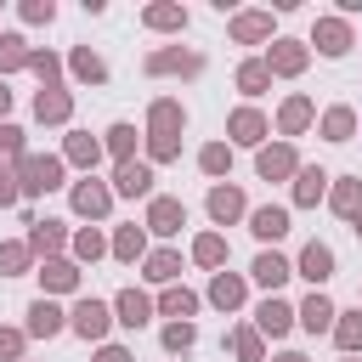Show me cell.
<instances>
[{
  "label": "cell",
  "mask_w": 362,
  "mask_h": 362,
  "mask_svg": "<svg viewBox=\"0 0 362 362\" xmlns=\"http://www.w3.org/2000/svg\"><path fill=\"white\" fill-rule=\"evenodd\" d=\"M181 130H187L181 96H153V102H147V130H141V136H181Z\"/></svg>",
  "instance_id": "19"
},
{
  "label": "cell",
  "mask_w": 362,
  "mask_h": 362,
  "mask_svg": "<svg viewBox=\"0 0 362 362\" xmlns=\"http://www.w3.org/2000/svg\"><path fill=\"white\" fill-rule=\"evenodd\" d=\"M198 305H204V294H198V288H187V283H170V288L153 300V311H158V317H170V322H192V317H198Z\"/></svg>",
  "instance_id": "24"
},
{
  "label": "cell",
  "mask_w": 362,
  "mask_h": 362,
  "mask_svg": "<svg viewBox=\"0 0 362 362\" xmlns=\"http://www.w3.org/2000/svg\"><path fill=\"white\" fill-rule=\"evenodd\" d=\"M23 153H28V130L11 124V119H0V164H17Z\"/></svg>",
  "instance_id": "46"
},
{
  "label": "cell",
  "mask_w": 362,
  "mask_h": 362,
  "mask_svg": "<svg viewBox=\"0 0 362 362\" xmlns=\"http://www.w3.org/2000/svg\"><path fill=\"white\" fill-rule=\"evenodd\" d=\"M28 74L40 79V90H51V85H62V57H57V51H40V45H34V51H28Z\"/></svg>",
  "instance_id": "43"
},
{
  "label": "cell",
  "mask_w": 362,
  "mask_h": 362,
  "mask_svg": "<svg viewBox=\"0 0 362 362\" xmlns=\"http://www.w3.org/2000/svg\"><path fill=\"white\" fill-rule=\"evenodd\" d=\"M107 255L119 260V266H136V260H147V226H113V238H107Z\"/></svg>",
  "instance_id": "31"
},
{
  "label": "cell",
  "mask_w": 362,
  "mask_h": 362,
  "mask_svg": "<svg viewBox=\"0 0 362 362\" xmlns=\"http://www.w3.org/2000/svg\"><path fill=\"white\" fill-rule=\"evenodd\" d=\"M198 170H204L209 181H232V147H226V141H204V147H198Z\"/></svg>",
  "instance_id": "41"
},
{
  "label": "cell",
  "mask_w": 362,
  "mask_h": 362,
  "mask_svg": "<svg viewBox=\"0 0 362 362\" xmlns=\"http://www.w3.org/2000/svg\"><path fill=\"white\" fill-rule=\"evenodd\" d=\"M158 345H164L170 356H187V351L198 345V322H164V328H158Z\"/></svg>",
  "instance_id": "44"
},
{
  "label": "cell",
  "mask_w": 362,
  "mask_h": 362,
  "mask_svg": "<svg viewBox=\"0 0 362 362\" xmlns=\"http://www.w3.org/2000/svg\"><path fill=\"white\" fill-rule=\"evenodd\" d=\"M294 170H300L294 141H266V147L255 153V175H260V181H294Z\"/></svg>",
  "instance_id": "13"
},
{
  "label": "cell",
  "mask_w": 362,
  "mask_h": 362,
  "mask_svg": "<svg viewBox=\"0 0 362 362\" xmlns=\"http://www.w3.org/2000/svg\"><path fill=\"white\" fill-rule=\"evenodd\" d=\"M141 28H153V34H187V6L181 0H153V6H141Z\"/></svg>",
  "instance_id": "30"
},
{
  "label": "cell",
  "mask_w": 362,
  "mask_h": 362,
  "mask_svg": "<svg viewBox=\"0 0 362 362\" xmlns=\"http://www.w3.org/2000/svg\"><path fill=\"white\" fill-rule=\"evenodd\" d=\"M305 45H317V51H322L328 62H339V57H345V51L356 45V34H351V23H345V17L322 11V17L311 23V40H305Z\"/></svg>",
  "instance_id": "8"
},
{
  "label": "cell",
  "mask_w": 362,
  "mask_h": 362,
  "mask_svg": "<svg viewBox=\"0 0 362 362\" xmlns=\"http://www.w3.org/2000/svg\"><path fill=\"white\" fill-rule=\"evenodd\" d=\"M11 170H17L23 198H45V192L68 187V164H62V153H23Z\"/></svg>",
  "instance_id": "1"
},
{
  "label": "cell",
  "mask_w": 362,
  "mask_h": 362,
  "mask_svg": "<svg viewBox=\"0 0 362 362\" xmlns=\"http://www.w3.org/2000/svg\"><path fill=\"white\" fill-rule=\"evenodd\" d=\"M62 164L96 175V164H102V136H90V130H68V136H62Z\"/></svg>",
  "instance_id": "23"
},
{
  "label": "cell",
  "mask_w": 362,
  "mask_h": 362,
  "mask_svg": "<svg viewBox=\"0 0 362 362\" xmlns=\"http://www.w3.org/2000/svg\"><path fill=\"white\" fill-rule=\"evenodd\" d=\"M68 209H74L85 226H96V221H107V215H113V187H107V181H96V175L68 181Z\"/></svg>",
  "instance_id": "4"
},
{
  "label": "cell",
  "mask_w": 362,
  "mask_h": 362,
  "mask_svg": "<svg viewBox=\"0 0 362 362\" xmlns=\"http://www.w3.org/2000/svg\"><path fill=\"white\" fill-rule=\"evenodd\" d=\"M23 272H34V255L23 238H6L0 243V277H23Z\"/></svg>",
  "instance_id": "45"
},
{
  "label": "cell",
  "mask_w": 362,
  "mask_h": 362,
  "mask_svg": "<svg viewBox=\"0 0 362 362\" xmlns=\"http://www.w3.org/2000/svg\"><path fill=\"white\" fill-rule=\"evenodd\" d=\"M34 119H40V124H68V119H74V90H68V85L40 90V96H34Z\"/></svg>",
  "instance_id": "32"
},
{
  "label": "cell",
  "mask_w": 362,
  "mask_h": 362,
  "mask_svg": "<svg viewBox=\"0 0 362 362\" xmlns=\"http://www.w3.org/2000/svg\"><path fill=\"white\" fill-rule=\"evenodd\" d=\"M288 328H294V305H288L283 294H266V300L255 305V334H260V339H283Z\"/></svg>",
  "instance_id": "21"
},
{
  "label": "cell",
  "mask_w": 362,
  "mask_h": 362,
  "mask_svg": "<svg viewBox=\"0 0 362 362\" xmlns=\"http://www.w3.org/2000/svg\"><path fill=\"white\" fill-rule=\"evenodd\" d=\"M232 85H238V96H249V102H255V96H266V90H272V68H266L260 57H243V62H238V74H232Z\"/></svg>",
  "instance_id": "35"
},
{
  "label": "cell",
  "mask_w": 362,
  "mask_h": 362,
  "mask_svg": "<svg viewBox=\"0 0 362 362\" xmlns=\"http://www.w3.org/2000/svg\"><path fill=\"white\" fill-rule=\"evenodd\" d=\"M141 226H147L153 238H175V232L187 226V204H181V198H170V192H153V198H147Z\"/></svg>",
  "instance_id": "10"
},
{
  "label": "cell",
  "mask_w": 362,
  "mask_h": 362,
  "mask_svg": "<svg viewBox=\"0 0 362 362\" xmlns=\"http://www.w3.org/2000/svg\"><path fill=\"white\" fill-rule=\"evenodd\" d=\"M226 351H232L238 362H266V339L255 334V322H238V328L226 334Z\"/></svg>",
  "instance_id": "39"
},
{
  "label": "cell",
  "mask_w": 362,
  "mask_h": 362,
  "mask_svg": "<svg viewBox=\"0 0 362 362\" xmlns=\"http://www.w3.org/2000/svg\"><path fill=\"white\" fill-rule=\"evenodd\" d=\"M204 209H209L215 226H238V221H249V198H243V187H232V181H215L209 198H204Z\"/></svg>",
  "instance_id": "9"
},
{
  "label": "cell",
  "mask_w": 362,
  "mask_h": 362,
  "mask_svg": "<svg viewBox=\"0 0 362 362\" xmlns=\"http://www.w3.org/2000/svg\"><path fill=\"white\" fill-rule=\"evenodd\" d=\"M6 113H11V85L0 79V119H6Z\"/></svg>",
  "instance_id": "52"
},
{
  "label": "cell",
  "mask_w": 362,
  "mask_h": 362,
  "mask_svg": "<svg viewBox=\"0 0 362 362\" xmlns=\"http://www.w3.org/2000/svg\"><path fill=\"white\" fill-rule=\"evenodd\" d=\"M328 181H334V175H328L322 164H300V170H294V181H288L294 209H317V204L328 198Z\"/></svg>",
  "instance_id": "17"
},
{
  "label": "cell",
  "mask_w": 362,
  "mask_h": 362,
  "mask_svg": "<svg viewBox=\"0 0 362 362\" xmlns=\"http://www.w3.org/2000/svg\"><path fill=\"white\" fill-rule=\"evenodd\" d=\"M68 74H74L79 85H107V62H102L90 45H74V51H68Z\"/></svg>",
  "instance_id": "37"
},
{
  "label": "cell",
  "mask_w": 362,
  "mask_h": 362,
  "mask_svg": "<svg viewBox=\"0 0 362 362\" xmlns=\"http://www.w3.org/2000/svg\"><path fill=\"white\" fill-rule=\"evenodd\" d=\"M266 136H272V119L255 107V102H243V107H232L226 113V147H266Z\"/></svg>",
  "instance_id": "6"
},
{
  "label": "cell",
  "mask_w": 362,
  "mask_h": 362,
  "mask_svg": "<svg viewBox=\"0 0 362 362\" xmlns=\"http://www.w3.org/2000/svg\"><path fill=\"white\" fill-rule=\"evenodd\" d=\"M322 204H328L339 221H362V175H334Z\"/></svg>",
  "instance_id": "26"
},
{
  "label": "cell",
  "mask_w": 362,
  "mask_h": 362,
  "mask_svg": "<svg viewBox=\"0 0 362 362\" xmlns=\"http://www.w3.org/2000/svg\"><path fill=\"white\" fill-rule=\"evenodd\" d=\"M153 181H158L153 164L147 158H130V164H113V181L107 187H113V198H153Z\"/></svg>",
  "instance_id": "16"
},
{
  "label": "cell",
  "mask_w": 362,
  "mask_h": 362,
  "mask_svg": "<svg viewBox=\"0 0 362 362\" xmlns=\"http://www.w3.org/2000/svg\"><path fill=\"white\" fill-rule=\"evenodd\" d=\"M226 40H232V45H272V40H277V28H272V11H260V6H249V11H232V17H226Z\"/></svg>",
  "instance_id": "7"
},
{
  "label": "cell",
  "mask_w": 362,
  "mask_h": 362,
  "mask_svg": "<svg viewBox=\"0 0 362 362\" xmlns=\"http://www.w3.org/2000/svg\"><path fill=\"white\" fill-rule=\"evenodd\" d=\"M68 238H74V232H68V221H51V215H45V221H34V226H28V238H23V243H28V255H34V260H57V255H68Z\"/></svg>",
  "instance_id": "14"
},
{
  "label": "cell",
  "mask_w": 362,
  "mask_h": 362,
  "mask_svg": "<svg viewBox=\"0 0 362 362\" xmlns=\"http://www.w3.org/2000/svg\"><path fill=\"white\" fill-rule=\"evenodd\" d=\"M141 74L147 79H198L204 74V51H192V45H158V51L141 57Z\"/></svg>",
  "instance_id": "2"
},
{
  "label": "cell",
  "mask_w": 362,
  "mask_h": 362,
  "mask_svg": "<svg viewBox=\"0 0 362 362\" xmlns=\"http://www.w3.org/2000/svg\"><path fill=\"white\" fill-rule=\"evenodd\" d=\"M356 124H362V119H356V107H351V102H334V107H322V113H317V136H322V141H334V147H339V141H351V136H356Z\"/></svg>",
  "instance_id": "27"
},
{
  "label": "cell",
  "mask_w": 362,
  "mask_h": 362,
  "mask_svg": "<svg viewBox=\"0 0 362 362\" xmlns=\"http://www.w3.org/2000/svg\"><path fill=\"white\" fill-rule=\"evenodd\" d=\"M351 232H356V238H362V221H351Z\"/></svg>",
  "instance_id": "54"
},
{
  "label": "cell",
  "mask_w": 362,
  "mask_h": 362,
  "mask_svg": "<svg viewBox=\"0 0 362 362\" xmlns=\"http://www.w3.org/2000/svg\"><path fill=\"white\" fill-rule=\"evenodd\" d=\"M147 147V164H175L181 158V136H141Z\"/></svg>",
  "instance_id": "48"
},
{
  "label": "cell",
  "mask_w": 362,
  "mask_h": 362,
  "mask_svg": "<svg viewBox=\"0 0 362 362\" xmlns=\"http://www.w3.org/2000/svg\"><path fill=\"white\" fill-rule=\"evenodd\" d=\"M23 362H28V356H23Z\"/></svg>",
  "instance_id": "56"
},
{
  "label": "cell",
  "mask_w": 362,
  "mask_h": 362,
  "mask_svg": "<svg viewBox=\"0 0 362 362\" xmlns=\"http://www.w3.org/2000/svg\"><path fill=\"white\" fill-rule=\"evenodd\" d=\"M226 255H232L226 232H198V238H192V266H204V272H226Z\"/></svg>",
  "instance_id": "34"
},
{
  "label": "cell",
  "mask_w": 362,
  "mask_h": 362,
  "mask_svg": "<svg viewBox=\"0 0 362 362\" xmlns=\"http://www.w3.org/2000/svg\"><path fill=\"white\" fill-rule=\"evenodd\" d=\"M249 277H255L266 294H277V288L294 277V260H288V255H277V249H260V255H255V266H249Z\"/></svg>",
  "instance_id": "29"
},
{
  "label": "cell",
  "mask_w": 362,
  "mask_h": 362,
  "mask_svg": "<svg viewBox=\"0 0 362 362\" xmlns=\"http://www.w3.org/2000/svg\"><path fill=\"white\" fill-rule=\"evenodd\" d=\"M62 328H68V311H62L57 300H45V294H40V300L28 305V322H23V334H28V339H57Z\"/></svg>",
  "instance_id": "25"
},
{
  "label": "cell",
  "mask_w": 362,
  "mask_h": 362,
  "mask_svg": "<svg viewBox=\"0 0 362 362\" xmlns=\"http://www.w3.org/2000/svg\"><path fill=\"white\" fill-rule=\"evenodd\" d=\"M249 232H255L266 249H277V243L288 238V209H283V204H260V209H249Z\"/></svg>",
  "instance_id": "28"
},
{
  "label": "cell",
  "mask_w": 362,
  "mask_h": 362,
  "mask_svg": "<svg viewBox=\"0 0 362 362\" xmlns=\"http://www.w3.org/2000/svg\"><path fill=\"white\" fill-rule=\"evenodd\" d=\"M136 141H141V136H136V124H124V119L102 130V153H107L113 164H130V158H136Z\"/></svg>",
  "instance_id": "38"
},
{
  "label": "cell",
  "mask_w": 362,
  "mask_h": 362,
  "mask_svg": "<svg viewBox=\"0 0 362 362\" xmlns=\"http://www.w3.org/2000/svg\"><path fill=\"white\" fill-rule=\"evenodd\" d=\"M272 362H311V356H305V351H277Z\"/></svg>",
  "instance_id": "53"
},
{
  "label": "cell",
  "mask_w": 362,
  "mask_h": 362,
  "mask_svg": "<svg viewBox=\"0 0 362 362\" xmlns=\"http://www.w3.org/2000/svg\"><path fill=\"white\" fill-rule=\"evenodd\" d=\"M345 362H362V356H345Z\"/></svg>",
  "instance_id": "55"
},
{
  "label": "cell",
  "mask_w": 362,
  "mask_h": 362,
  "mask_svg": "<svg viewBox=\"0 0 362 362\" xmlns=\"http://www.w3.org/2000/svg\"><path fill=\"white\" fill-rule=\"evenodd\" d=\"M311 124H317V102H311L305 90L283 96V107H277V141H294V136H305Z\"/></svg>",
  "instance_id": "12"
},
{
  "label": "cell",
  "mask_w": 362,
  "mask_h": 362,
  "mask_svg": "<svg viewBox=\"0 0 362 362\" xmlns=\"http://www.w3.org/2000/svg\"><path fill=\"white\" fill-rule=\"evenodd\" d=\"M68 328H74L85 345H107V328H113V300L79 294V300H74V311H68Z\"/></svg>",
  "instance_id": "3"
},
{
  "label": "cell",
  "mask_w": 362,
  "mask_h": 362,
  "mask_svg": "<svg viewBox=\"0 0 362 362\" xmlns=\"http://www.w3.org/2000/svg\"><path fill=\"white\" fill-rule=\"evenodd\" d=\"M153 317H158V311H153V294H141L136 283L113 294V322H119V328H147Z\"/></svg>",
  "instance_id": "20"
},
{
  "label": "cell",
  "mask_w": 362,
  "mask_h": 362,
  "mask_svg": "<svg viewBox=\"0 0 362 362\" xmlns=\"http://www.w3.org/2000/svg\"><path fill=\"white\" fill-rule=\"evenodd\" d=\"M334 272H339V255H334L328 243H317V238H311V243L300 249V260H294V277H305L311 288H322Z\"/></svg>",
  "instance_id": "18"
},
{
  "label": "cell",
  "mask_w": 362,
  "mask_h": 362,
  "mask_svg": "<svg viewBox=\"0 0 362 362\" xmlns=\"http://www.w3.org/2000/svg\"><path fill=\"white\" fill-rule=\"evenodd\" d=\"M23 356H28V334L0 322V362H23Z\"/></svg>",
  "instance_id": "49"
},
{
  "label": "cell",
  "mask_w": 362,
  "mask_h": 362,
  "mask_svg": "<svg viewBox=\"0 0 362 362\" xmlns=\"http://www.w3.org/2000/svg\"><path fill=\"white\" fill-rule=\"evenodd\" d=\"M334 317H339V305H334L322 288H311V294L294 305V328H305V334H328V328H334Z\"/></svg>",
  "instance_id": "22"
},
{
  "label": "cell",
  "mask_w": 362,
  "mask_h": 362,
  "mask_svg": "<svg viewBox=\"0 0 362 362\" xmlns=\"http://www.w3.org/2000/svg\"><path fill=\"white\" fill-rule=\"evenodd\" d=\"M266 68H272V79H300L305 68H311V45L305 40H294V34H277L272 45H266V57H260Z\"/></svg>",
  "instance_id": "5"
},
{
  "label": "cell",
  "mask_w": 362,
  "mask_h": 362,
  "mask_svg": "<svg viewBox=\"0 0 362 362\" xmlns=\"http://www.w3.org/2000/svg\"><path fill=\"white\" fill-rule=\"evenodd\" d=\"M328 334H334V345H339L345 356H362V305H356V311H339Z\"/></svg>",
  "instance_id": "40"
},
{
  "label": "cell",
  "mask_w": 362,
  "mask_h": 362,
  "mask_svg": "<svg viewBox=\"0 0 362 362\" xmlns=\"http://www.w3.org/2000/svg\"><path fill=\"white\" fill-rule=\"evenodd\" d=\"M17 17L28 28H51L57 23V0H17Z\"/></svg>",
  "instance_id": "47"
},
{
  "label": "cell",
  "mask_w": 362,
  "mask_h": 362,
  "mask_svg": "<svg viewBox=\"0 0 362 362\" xmlns=\"http://www.w3.org/2000/svg\"><path fill=\"white\" fill-rule=\"evenodd\" d=\"M102 255H107V238H102V226H79V232L68 238V260H74L79 272H85V266H96Z\"/></svg>",
  "instance_id": "33"
},
{
  "label": "cell",
  "mask_w": 362,
  "mask_h": 362,
  "mask_svg": "<svg viewBox=\"0 0 362 362\" xmlns=\"http://www.w3.org/2000/svg\"><path fill=\"white\" fill-rule=\"evenodd\" d=\"M204 300L215 305V311H243V300H249V277L243 272H209V288H204Z\"/></svg>",
  "instance_id": "15"
},
{
  "label": "cell",
  "mask_w": 362,
  "mask_h": 362,
  "mask_svg": "<svg viewBox=\"0 0 362 362\" xmlns=\"http://www.w3.org/2000/svg\"><path fill=\"white\" fill-rule=\"evenodd\" d=\"M0 209H23V187H17L11 164H0Z\"/></svg>",
  "instance_id": "50"
},
{
  "label": "cell",
  "mask_w": 362,
  "mask_h": 362,
  "mask_svg": "<svg viewBox=\"0 0 362 362\" xmlns=\"http://www.w3.org/2000/svg\"><path fill=\"white\" fill-rule=\"evenodd\" d=\"M141 277H147V283H158V288L181 283V255H175V249H147V260H141Z\"/></svg>",
  "instance_id": "36"
},
{
  "label": "cell",
  "mask_w": 362,
  "mask_h": 362,
  "mask_svg": "<svg viewBox=\"0 0 362 362\" xmlns=\"http://www.w3.org/2000/svg\"><path fill=\"white\" fill-rule=\"evenodd\" d=\"M96 362H136V351H124V345H96Z\"/></svg>",
  "instance_id": "51"
},
{
  "label": "cell",
  "mask_w": 362,
  "mask_h": 362,
  "mask_svg": "<svg viewBox=\"0 0 362 362\" xmlns=\"http://www.w3.org/2000/svg\"><path fill=\"white\" fill-rule=\"evenodd\" d=\"M356 130H362V124H356Z\"/></svg>",
  "instance_id": "57"
},
{
  "label": "cell",
  "mask_w": 362,
  "mask_h": 362,
  "mask_svg": "<svg viewBox=\"0 0 362 362\" xmlns=\"http://www.w3.org/2000/svg\"><path fill=\"white\" fill-rule=\"evenodd\" d=\"M34 277H40V294H45V300H57V294H79V283H85V272H79L68 255L40 260V266H34Z\"/></svg>",
  "instance_id": "11"
},
{
  "label": "cell",
  "mask_w": 362,
  "mask_h": 362,
  "mask_svg": "<svg viewBox=\"0 0 362 362\" xmlns=\"http://www.w3.org/2000/svg\"><path fill=\"white\" fill-rule=\"evenodd\" d=\"M28 51H34V45H28L23 34H0V79L23 74V68H28Z\"/></svg>",
  "instance_id": "42"
}]
</instances>
